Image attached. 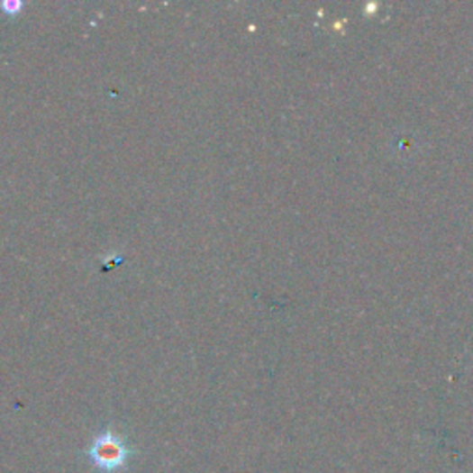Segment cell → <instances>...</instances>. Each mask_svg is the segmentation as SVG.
Here are the masks:
<instances>
[{
    "label": "cell",
    "instance_id": "2",
    "mask_svg": "<svg viewBox=\"0 0 473 473\" xmlns=\"http://www.w3.org/2000/svg\"><path fill=\"white\" fill-rule=\"evenodd\" d=\"M0 10H3L5 15L17 17L24 10V3H21V0H3V3H0Z\"/></svg>",
    "mask_w": 473,
    "mask_h": 473
},
{
    "label": "cell",
    "instance_id": "1",
    "mask_svg": "<svg viewBox=\"0 0 473 473\" xmlns=\"http://www.w3.org/2000/svg\"><path fill=\"white\" fill-rule=\"evenodd\" d=\"M135 455L137 450L114 427L95 434L86 448V459L98 473H124Z\"/></svg>",
    "mask_w": 473,
    "mask_h": 473
}]
</instances>
